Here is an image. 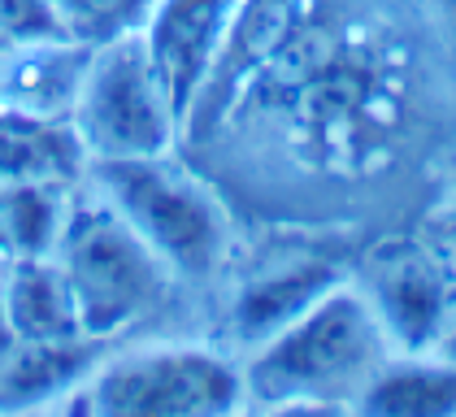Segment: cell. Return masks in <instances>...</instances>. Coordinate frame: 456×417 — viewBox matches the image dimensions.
<instances>
[{"label":"cell","instance_id":"obj_4","mask_svg":"<svg viewBox=\"0 0 456 417\" xmlns=\"http://www.w3.org/2000/svg\"><path fill=\"white\" fill-rule=\"evenodd\" d=\"M96 196L118 208L178 278H209L231 252V217L205 178L175 152L135 161H96Z\"/></svg>","mask_w":456,"mask_h":417},{"label":"cell","instance_id":"obj_12","mask_svg":"<svg viewBox=\"0 0 456 417\" xmlns=\"http://www.w3.org/2000/svg\"><path fill=\"white\" fill-rule=\"evenodd\" d=\"M61 27L78 44H105L126 31H140L152 0H53Z\"/></svg>","mask_w":456,"mask_h":417},{"label":"cell","instance_id":"obj_3","mask_svg":"<svg viewBox=\"0 0 456 417\" xmlns=\"http://www.w3.org/2000/svg\"><path fill=\"white\" fill-rule=\"evenodd\" d=\"M74 413L217 417L248 405L244 365L209 344H143L92 361L70 387Z\"/></svg>","mask_w":456,"mask_h":417},{"label":"cell","instance_id":"obj_5","mask_svg":"<svg viewBox=\"0 0 456 417\" xmlns=\"http://www.w3.org/2000/svg\"><path fill=\"white\" fill-rule=\"evenodd\" d=\"M70 127L87 166L175 152L183 118L148 61L140 31L92 44L70 104Z\"/></svg>","mask_w":456,"mask_h":417},{"label":"cell","instance_id":"obj_6","mask_svg":"<svg viewBox=\"0 0 456 417\" xmlns=\"http://www.w3.org/2000/svg\"><path fill=\"white\" fill-rule=\"evenodd\" d=\"M240 4L244 0H152L148 4L140 39L157 78L166 83V92L175 101L178 118H183V131L222 61V48L240 18Z\"/></svg>","mask_w":456,"mask_h":417},{"label":"cell","instance_id":"obj_2","mask_svg":"<svg viewBox=\"0 0 456 417\" xmlns=\"http://www.w3.org/2000/svg\"><path fill=\"white\" fill-rule=\"evenodd\" d=\"M53 261L66 274L78 331L92 344L113 339L148 317L166 300V287L175 278L105 196L66 208Z\"/></svg>","mask_w":456,"mask_h":417},{"label":"cell","instance_id":"obj_9","mask_svg":"<svg viewBox=\"0 0 456 417\" xmlns=\"http://www.w3.org/2000/svg\"><path fill=\"white\" fill-rule=\"evenodd\" d=\"M344 278L335 266L326 261H296V266H279L270 274L252 278L244 291L235 296L231 309V331L235 339L248 348H256L261 339H270L274 331H282L287 322H296L300 313L317 305L330 287H339Z\"/></svg>","mask_w":456,"mask_h":417},{"label":"cell","instance_id":"obj_14","mask_svg":"<svg viewBox=\"0 0 456 417\" xmlns=\"http://www.w3.org/2000/svg\"><path fill=\"white\" fill-rule=\"evenodd\" d=\"M430 352H439V356H448V361H456V313L448 317V326H444V335H439V344L430 348Z\"/></svg>","mask_w":456,"mask_h":417},{"label":"cell","instance_id":"obj_1","mask_svg":"<svg viewBox=\"0 0 456 417\" xmlns=\"http://www.w3.org/2000/svg\"><path fill=\"white\" fill-rule=\"evenodd\" d=\"M395 356L379 309L348 282L330 287L317 305L270 339L248 348L244 391L261 409H356L370 379Z\"/></svg>","mask_w":456,"mask_h":417},{"label":"cell","instance_id":"obj_8","mask_svg":"<svg viewBox=\"0 0 456 417\" xmlns=\"http://www.w3.org/2000/svg\"><path fill=\"white\" fill-rule=\"evenodd\" d=\"M87 152L74 135L70 118L27 113L0 104V187H36V183H70L83 174Z\"/></svg>","mask_w":456,"mask_h":417},{"label":"cell","instance_id":"obj_10","mask_svg":"<svg viewBox=\"0 0 456 417\" xmlns=\"http://www.w3.org/2000/svg\"><path fill=\"white\" fill-rule=\"evenodd\" d=\"M374 417H456V361L439 352H395L356 400Z\"/></svg>","mask_w":456,"mask_h":417},{"label":"cell","instance_id":"obj_11","mask_svg":"<svg viewBox=\"0 0 456 417\" xmlns=\"http://www.w3.org/2000/svg\"><path fill=\"white\" fill-rule=\"evenodd\" d=\"M4 317L22 344H70L78 331L66 274L53 257H22L4 282Z\"/></svg>","mask_w":456,"mask_h":417},{"label":"cell","instance_id":"obj_13","mask_svg":"<svg viewBox=\"0 0 456 417\" xmlns=\"http://www.w3.org/2000/svg\"><path fill=\"white\" fill-rule=\"evenodd\" d=\"M61 13L53 0H0V39L31 44V39H61Z\"/></svg>","mask_w":456,"mask_h":417},{"label":"cell","instance_id":"obj_16","mask_svg":"<svg viewBox=\"0 0 456 417\" xmlns=\"http://www.w3.org/2000/svg\"><path fill=\"white\" fill-rule=\"evenodd\" d=\"M448 4H452V9H456V0H448Z\"/></svg>","mask_w":456,"mask_h":417},{"label":"cell","instance_id":"obj_7","mask_svg":"<svg viewBox=\"0 0 456 417\" xmlns=\"http://www.w3.org/2000/svg\"><path fill=\"white\" fill-rule=\"evenodd\" d=\"M365 296L379 309V322L395 352H430L452 317V291L444 274L413 257L387 266Z\"/></svg>","mask_w":456,"mask_h":417},{"label":"cell","instance_id":"obj_15","mask_svg":"<svg viewBox=\"0 0 456 417\" xmlns=\"http://www.w3.org/2000/svg\"><path fill=\"white\" fill-rule=\"evenodd\" d=\"M0 48H9V44H4V39H0ZM0 57H4V53H0Z\"/></svg>","mask_w":456,"mask_h":417}]
</instances>
